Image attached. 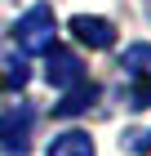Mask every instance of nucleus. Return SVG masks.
Returning <instances> with one entry per match:
<instances>
[{"label": "nucleus", "mask_w": 151, "mask_h": 156, "mask_svg": "<svg viewBox=\"0 0 151 156\" xmlns=\"http://www.w3.org/2000/svg\"><path fill=\"white\" fill-rule=\"evenodd\" d=\"M53 9L49 5H36V9H27L18 23H13V40H18V49L22 54H45L49 45H53Z\"/></svg>", "instance_id": "f257e3e1"}, {"label": "nucleus", "mask_w": 151, "mask_h": 156, "mask_svg": "<svg viewBox=\"0 0 151 156\" xmlns=\"http://www.w3.org/2000/svg\"><path fill=\"white\" fill-rule=\"evenodd\" d=\"M31 129H36V112H31V107L0 112V152H5V156H27Z\"/></svg>", "instance_id": "f03ea898"}, {"label": "nucleus", "mask_w": 151, "mask_h": 156, "mask_svg": "<svg viewBox=\"0 0 151 156\" xmlns=\"http://www.w3.org/2000/svg\"><path fill=\"white\" fill-rule=\"evenodd\" d=\"M45 80H49V85H62V89H76V85L84 80V62L76 58L71 49L49 45V49H45Z\"/></svg>", "instance_id": "7ed1b4c3"}, {"label": "nucleus", "mask_w": 151, "mask_h": 156, "mask_svg": "<svg viewBox=\"0 0 151 156\" xmlns=\"http://www.w3.org/2000/svg\"><path fill=\"white\" fill-rule=\"evenodd\" d=\"M71 36L80 40V45H89V49H111L116 27L107 23V18H93V13H76L71 18Z\"/></svg>", "instance_id": "20e7f679"}, {"label": "nucleus", "mask_w": 151, "mask_h": 156, "mask_svg": "<svg viewBox=\"0 0 151 156\" xmlns=\"http://www.w3.org/2000/svg\"><path fill=\"white\" fill-rule=\"evenodd\" d=\"M49 156H93V138L84 129H67L49 143Z\"/></svg>", "instance_id": "39448f33"}, {"label": "nucleus", "mask_w": 151, "mask_h": 156, "mask_svg": "<svg viewBox=\"0 0 151 156\" xmlns=\"http://www.w3.org/2000/svg\"><path fill=\"white\" fill-rule=\"evenodd\" d=\"M93 103H98V89H93L89 80H80V85H76V89L58 103V107H53V116H80V112L93 107Z\"/></svg>", "instance_id": "423d86ee"}, {"label": "nucleus", "mask_w": 151, "mask_h": 156, "mask_svg": "<svg viewBox=\"0 0 151 156\" xmlns=\"http://www.w3.org/2000/svg\"><path fill=\"white\" fill-rule=\"evenodd\" d=\"M27 58L22 54H13V58H0V89H22L27 85Z\"/></svg>", "instance_id": "0eeeda50"}, {"label": "nucleus", "mask_w": 151, "mask_h": 156, "mask_svg": "<svg viewBox=\"0 0 151 156\" xmlns=\"http://www.w3.org/2000/svg\"><path fill=\"white\" fill-rule=\"evenodd\" d=\"M125 67H129V72H142V76L151 80V45H133V49L125 54Z\"/></svg>", "instance_id": "6e6552de"}, {"label": "nucleus", "mask_w": 151, "mask_h": 156, "mask_svg": "<svg viewBox=\"0 0 151 156\" xmlns=\"http://www.w3.org/2000/svg\"><path fill=\"white\" fill-rule=\"evenodd\" d=\"M129 103H133V107H151V80H147V85H138V89L129 94Z\"/></svg>", "instance_id": "1a4fd4ad"}]
</instances>
